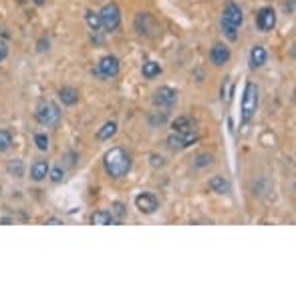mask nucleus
<instances>
[{"label":"nucleus","instance_id":"1","mask_svg":"<svg viewBox=\"0 0 296 296\" xmlns=\"http://www.w3.org/2000/svg\"><path fill=\"white\" fill-rule=\"evenodd\" d=\"M131 155L123 147H111V149L103 155V169L105 174L113 179H121L131 172Z\"/></svg>","mask_w":296,"mask_h":296},{"label":"nucleus","instance_id":"2","mask_svg":"<svg viewBox=\"0 0 296 296\" xmlns=\"http://www.w3.org/2000/svg\"><path fill=\"white\" fill-rule=\"evenodd\" d=\"M244 23V12L242 8L234 2V0H230L226 2L224 6V12H222V20H220V27H222V32L228 40H238V34H240V27Z\"/></svg>","mask_w":296,"mask_h":296},{"label":"nucleus","instance_id":"3","mask_svg":"<svg viewBox=\"0 0 296 296\" xmlns=\"http://www.w3.org/2000/svg\"><path fill=\"white\" fill-rule=\"evenodd\" d=\"M258 103H260V89L256 83L248 81L244 87V95H242V111H240V123L248 125L258 111Z\"/></svg>","mask_w":296,"mask_h":296},{"label":"nucleus","instance_id":"4","mask_svg":"<svg viewBox=\"0 0 296 296\" xmlns=\"http://www.w3.org/2000/svg\"><path fill=\"white\" fill-rule=\"evenodd\" d=\"M133 29L139 36H145V38H155L159 34V23L151 12H137L133 20Z\"/></svg>","mask_w":296,"mask_h":296},{"label":"nucleus","instance_id":"5","mask_svg":"<svg viewBox=\"0 0 296 296\" xmlns=\"http://www.w3.org/2000/svg\"><path fill=\"white\" fill-rule=\"evenodd\" d=\"M36 121L42 127H57L60 121V109L53 101H42L36 107Z\"/></svg>","mask_w":296,"mask_h":296},{"label":"nucleus","instance_id":"6","mask_svg":"<svg viewBox=\"0 0 296 296\" xmlns=\"http://www.w3.org/2000/svg\"><path fill=\"white\" fill-rule=\"evenodd\" d=\"M119 69H121L119 59L115 55H105V57L99 59L97 67L93 69V75L99 77V79H113V77L119 75Z\"/></svg>","mask_w":296,"mask_h":296},{"label":"nucleus","instance_id":"7","mask_svg":"<svg viewBox=\"0 0 296 296\" xmlns=\"http://www.w3.org/2000/svg\"><path fill=\"white\" fill-rule=\"evenodd\" d=\"M200 141V133L198 131H189V133H174L165 139L167 147L172 151H183V149H189L194 143Z\"/></svg>","mask_w":296,"mask_h":296},{"label":"nucleus","instance_id":"8","mask_svg":"<svg viewBox=\"0 0 296 296\" xmlns=\"http://www.w3.org/2000/svg\"><path fill=\"white\" fill-rule=\"evenodd\" d=\"M99 16H101V25H103V29L107 30V32L117 30V29H119V25H121V10H119L117 2H109V4H105V6L101 8Z\"/></svg>","mask_w":296,"mask_h":296},{"label":"nucleus","instance_id":"9","mask_svg":"<svg viewBox=\"0 0 296 296\" xmlns=\"http://www.w3.org/2000/svg\"><path fill=\"white\" fill-rule=\"evenodd\" d=\"M151 103L155 109H172L178 103V91L172 87H159L151 95Z\"/></svg>","mask_w":296,"mask_h":296},{"label":"nucleus","instance_id":"10","mask_svg":"<svg viewBox=\"0 0 296 296\" xmlns=\"http://www.w3.org/2000/svg\"><path fill=\"white\" fill-rule=\"evenodd\" d=\"M135 207L145 216H151L159 209V200L155 198V194L151 192H141L137 198H135Z\"/></svg>","mask_w":296,"mask_h":296},{"label":"nucleus","instance_id":"11","mask_svg":"<svg viewBox=\"0 0 296 296\" xmlns=\"http://www.w3.org/2000/svg\"><path fill=\"white\" fill-rule=\"evenodd\" d=\"M256 27L262 32L274 30V27H276V10H274L272 6H262L256 12Z\"/></svg>","mask_w":296,"mask_h":296},{"label":"nucleus","instance_id":"12","mask_svg":"<svg viewBox=\"0 0 296 296\" xmlns=\"http://www.w3.org/2000/svg\"><path fill=\"white\" fill-rule=\"evenodd\" d=\"M230 57H232V53H230V49L224 45V42H216V45L211 47L209 53H207V59H209V62L214 67H224L226 62L230 60Z\"/></svg>","mask_w":296,"mask_h":296},{"label":"nucleus","instance_id":"13","mask_svg":"<svg viewBox=\"0 0 296 296\" xmlns=\"http://www.w3.org/2000/svg\"><path fill=\"white\" fill-rule=\"evenodd\" d=\"M207 187H209L214 194H220V196H224V194H230V192H232V183H230L224 176H220V174L211 176V178L207 179Z\"/></svg>","mask_w":296,"mask_h":296},{"label":"nucleus","instance_id":"14","mask_svg":"<svg viewBox=\"0 0 296 296\" xmlns=\"http://www.w3.org/2000/svg\"><path fill=\"white\" fill-rule=\"evenodd\" d=\"M172 131L174 133H189V131H198L196 129V121L187 115H179L172 121Z\"/></svg>","mask_w":296,"mask_h":296},{"label":"nucleus","instance_id":"15","mask_svg":"<svg viewBox=\"0 0 296 296\" xmlns=\"http://www.w3.org/2000/svg\"><path fill=\"white\" fill-rule=\"evenodd\" d=\"M266 60H268V53L262 45H254L250 49V69H260L266 65Z\"/></svg>","mask_w":296,"mask_h":296},{"label":"nucleus","instance_id":"16","mask_svg":"<svg viewBox=\"0 0 296 296\" xmlns=\"http://www.w3.org/2000/svg\"><path fill=\"white\" fill-rule=\"evenodd\" d=\"M49 169H51V165H49L47 159H36L30 165V179L36 181V183L42 181V179H47L49 178Z\"/></svg>","mask_w":296,"mask_h":296},{"label":"nucleus","instance_id":"17","mask_svg":"<svg viewBox=\"0 0 296 296\" xmlns=\"http://www.w3.org/2000/svg\"><path fill=\"white\" fill-rule=\"evenodd\" d=\"M89 220H91V224H97V226H109V224H119V222L115 220V216L111 214L109 209H97V211H93Z\"/></svg>","mask_w":296,"mask_h":296},{"label":"nucleus","instance_id":"18","mask_svg":"<svg viewBox=\"0 0 296 296\" xmlns=\"http://www.w3.org/2000/svg\"><path fill=\"white\" fill-rule=\"evenodd\" d=\"M59 101L67 107H73V105L79 101V91L75 87H60L59 89Z\"/></svg>","mask_w":296,"mask_h":296},{"label":"nucleus","instance_id":"19","mask_svg":"<svg viewBox=\"0 0 296 296\" xmlns=\"http://www.w3.org/2000/svg\"><path fill=\"white\" fill-rule=\"evenodd\" d=\"M141 75H143V79H155L161 75V65L157 60H145L141 67Z\"/></svg>","mask_w":296,"mask_h":296},{"label":"nucleus","instance_id":"20","mask_svg":"<svg viewBox=\"0 0 296 296\" xmlns=\"http://www.w3.org/2000/svg\"><path fill=\"white\" fill-rule=\"evenodd\" d=\"M117 129H119L117 121H107V123H105L101 129L97 131V141H107V139H111V137L117 133Z\"/></svg>","mask_w":296,"mask_h":296},{"label":"nucleus","instance_id":"21","mask_svg":"<svg viewBox=\"0 0 296 296\" xmlns=\"http://www.w3.org/2000/svg\"><path fill=\"white\" fill-rule=\"evenodd\" d=\"M6 172H8V176H12V178H23V176H25V163H23V159H18V157L8 159Z\"/></svg>","mask_w":296,"mask_h":296},{"label":"nucleus","instance_id":"22","mask_svg":"<svg viewBox=\"0 0 296 296\" xmlns=\"http://www.w3.org/2000/svg\"><path fill=\"white\" fill-rule=\"evenodd\" d=\"M85 20H87V25H89V29H91L93 32H99V30L103 29L101 16H99V12H95V10H87V14H85Z\"/></svg>","mask_w":296,"mask_h":296},{"label":"nucleus","instance_id":"23","mask_svg":"<svg viewBox=\"0 0 296 296\" xmlns=\"http://www.w3.org/2000/svg\"><path fill=\"white\" fill-rule=\"evenodd\" d=\"M147 123H149V127H161L167 123V111H153L149 117H147Z\"/></svg>","mask_w":296,"mask_h":296},{"label":"nucleus","instance_id":"24","mask_svg":"<svg viewBox=\"0 0 296 296\" xmlns=\"http://www.w3.org/2000/svg\"><path fill=\"white\" fill-rule=\"evenodd\" d=\"M14 139H12V133L8 129H0V151H8L12 147Z\"/></svg>","mask_w":296,"mask_h":296},{"label":"nucleus","instance_id":"25","mask_svg":"<svg viewBox=\"0 0 296 296\" xmlns=\"http://www.w3.org/2000/svg\"><path fill=\"white\" fill-rule=\"evenodd\" d=\"M211 163H214V155H211V153H198L196 159H194V167L196 169H204V167H207Z\"/></svg>","mask_w":296,"mask_h":296},{"label":"nucleus","instance_id":"26","mask_svg":"<svg viewBox=\"0 0 296 296\" xmlns=\"http://www.w3.org/2000/svg\"><path fill=\"white\" fill-rule=\"evenodd\" d=\"M34 145H36L38 151H49V147H51L49 135H47V133H36V135H34Z\"/></svg>","mask_w":296,"mask_h":296},{"label":"nucleus","instance_id":"27","mask_svg":"<svg viewBox=\"0 0 296 296\" xmlns=\"http://www.w3.org/2000/svg\"><path fill=\"white\" fill-rule=\"evenodd\" d=\"M49 178H51L53 183H60L62 179H65V167H62V165L51 167V169H49Z\"/></svg>","mask_w":296,"mask_h":296},{"label":"nucleus","instance_id":"28","mask_svg":"<svg viewBox=\"0 0 296 296\" xmlns=\"http://www.w3.org/2000/svg\"><path fill=\"white\" fill-rule=\"evenodd\" d=\"M109 211L115 216V220H117V222H121L123 218H127V207H125L121 202H115V204L111 206V209H109Z\"/></svg>","mask_w":296,"mask_h":296},{"label":"nucleus","instance_id":"29","mask_svg":"<svg viewBox=\"0 0 296 296\" xmlns=\"http://www.w3.org/2000/svg\"><path fill=\"white\" fill-rule=\"evenodd\" d=\"M149 159H151L149 163H151L155 169H159V167H163V165H165V157H163V155H159V153H151V157H149Z\"/></svg>","mask_w":296,"mask_h":296},{"label":"nucleus","instance_id":"30","mask_svg":"<svg viewBox=\"0 0 296 296\" xmlns=\"http://www.w3.org/2000/svg\"><path fill=\"white\" fill-rule=\"evenodd\" d=\"M6 59V47L4 45H0V62H2Z\"/></svg>","mask_w":296,"mask_h":296},{"label":"nucleus","instance_id":"31","mask_svg":"<svg viewBox=\"0 0 296 296\" xmlns=\"http://www.w3.org/2000/svg\"><path fill=\"white\" fill-rule=\"evenodd\" d=\"M47 224H55V226H57V224H62V220H57V218H49V220H47Z\"/></svg>","mask_w":296,"mask_h":296},{"label":"nucleus","instance_id":"32","mask_svg":"<svg viewBox=\"0 0 296 296\" xmlns=\"http://www.w3.org/2000/svg\"><path fill=\"white\" fill-rule=\"evenodd\" d=\"M32 2H34L36 6H42V4H45V0H32Z\"/></svg>","mask_w":296,"mask_h":296}]
</instances>
